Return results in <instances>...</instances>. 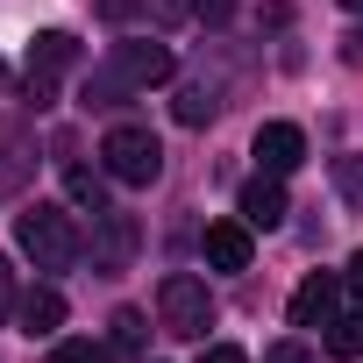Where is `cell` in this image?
<instances>
[{
    "label": "cell",
    "instance_id": "obj_1",
    "mask_svg": "<svg viewBox=\"0 0 363 363\" xmlns=\"http://www.w3.org/2000/svg\"><path fill=\"white\" fill-rule=\"evenodd\" d=\"M171 79V50L164 43H114V57L93 72V86H86V107H121L128 93H150V86H164Z\"/></svg>",
    "mask_w": 363,
    "mask_h": 363
},
{
    "label": "cell",
    "instance_id": "obj_2",
    "mask_svg": "<svg viewBox=\"0 0 363 363\" xmlns=\"http://www.w3.org/2000/svg\"><path fill=\"white\" fill-rule=\"evenodd\" d=\"M15 242L36 257V271H72L79 264V228L57 207H22L15 214Z\"/></svg>",
    "mask_w": 363,
    "mask_h": 363
},
{
    "label": "cell",
    "instance_id": "obj_3",
    "mask_svg": "<svg viewBox=\"0 0 363 363\" xmlns=\"http://www.w3.org/2000/svg\"><path fill=\"white\" fill-rule=\"evenodd\" d=\"M157 313H164V335L207 342V328H214V292H207V278H193V271H171V278L157 285Z\"/></svg>",
    "mask_w": 363,
    "mask_h": 363
},
{
    "label": "cell",
    "instance_id": "obj_4",
    "mask_svg": "<svg viewBox=\"0 0 363 363\" xmlns=\"http://www.w3.org/2000/svg\"><path fill=\"white\" fill-rule=\"evenodd\" d=\"M100 164H107V178H121V186H150V178L164 171V150H157V135H150V128L121 121V128H107Z\"/></svg>",
    "mask_w": 363,
    "mask_h": 363
},
{
    "label": "cell",
    "instance_id": "obj_5",
    "mask_svg": "<svg viewBox=\"0 0 363 363\" xmlns=\"http://www.w3.org/2000/svg\"><path fill=\"white\" fill-rule=\"evenodd\" d=\"M72 65H79V43H72L65 29H43V36L29 43V93H36V107H50V79L72 72Z\"/></svg>",
    "mask_w": 363,
    "mask_h": 363
},
{
    "label": "cell",
    "instance_id": "obj_6",
    "mask_svg": "<svg viewBox=\"0 0 363 363\" xmlns=\"http://www.w3.org/2000/svg\"><path fill=\"white\" fill-rule=\"evenodd\" d=\"M299 157H306V135H299L292 121H264V128H257V164H264L271 178L299 171Z\"/></svg>",
    "mask_w": 363,
    "mask_h": 363
},
{
    "label": "cell",
    "instance_id": "obj_7",
    "mask_svg": "<svg viewBox=\"0 0 363 363\" xmlns=\"http://www.w3.org/2000/svg\"><path fill=\"white\" fill-rule=\"evenodd\" d=\"M200 242H207V264H214V271H250V257H257L250 221H214Z\"/></svg>",
    "mask_w": 363,
    "mask_h": 363
},
{
    "label": "cell",
    "instance_id": "obj_8",
    "mask_svg": "<svg viewBox=\"0 0 363 363\" xmlns=\"http://www.w3.org/2000/svg\"><path fill=\"white\" fill-rule=\"evenodd\" d=\"M15 320H22V335H29V342H50V335L65 328V292H57V285H36V292H22Z\"/></svg>",
    "mask_w": 363,
    "mask_h": 363
},
{
    "label": "cell",
    "instance_id": "obj_9",
    "mask_svg": "<svg viewBox=\"0 0 363 363\" xmlns=\"http://www.w3.org/2000/svg\"><path fill=\"white\" fill-rule=\"evenodd\" d=\"M335 299H342V285L313 271V278L292 292V328H328V320H335Z\"/></svg>",
    "mask_w": 363,
    "mask_h": 363
},
{
    "label": "cell",
    "instance_id": "obj_10",
    "mask_svg": "<svg viewBox=\"0 0 363 363\" xmlns=\"http://www.w3.org/2000/svg\"><path fill=\"white\" fill-rule=\"evenodd\" d=\"M235 207H242V221H250V228H278V221H285V186L264 171V178H250V186H242V200H235Z\"/></svg>",
    "mask_w": 363,
    "mask_h": 363
},
{
    "label": "cell",
    "instance_id": "obj_11",
    "mask_svg": "<svg viewBox=\"0 0 363 363\" xmlns=\"http://www.w3.org/2000/svg\"><path fill=\"white\" fill-rule=\"evenodd\" d=\"M107 221V242H100V271H121L128 264V250H135V221L128 214H100Z\"/></svg>",
    "mask_w": 363,
    "mask_h": 363
},
{
    "label": "cell",
    "instance_id": "obj_12",
    "mask_svg": "<svg viewBox=\"0 0 363 363\" xmlns=\"http://www.w3.org/2000/svg\"><path fill=\"white\" fill-rule=\"evenodd\" d=\"M328 356H363V313H335L328 320Z\"/></svg>",
    "mask_w": 363,
    "mask_h": 363
},
{
    "label": "cell",
    "instance_id": "obj_13",
    "mask_svg": "<svg viewBox=\"0 0 363 363\" xmlns=\"http://www.w3.org/2000/svg\"><path fill=\"white\" fill-rule=\"evenodd\" d=\"M335 193L349 207H363V157H335Z\"/></svg>",
    "mask_w": 363,
    "mask_h": 363
},
{
    "label": "cell",
    "instance_id": "obj_14",
    "mask_svg": "<svg viewBox=\"0 0 363 363\" xmlns=\"http://www.w3.org/2000/svg\"><path fill=\"white\" fill-rule=\"evenodd\" d=\"M214 107H221V100H214V86H186V100H178V121H186V128H200Z\"/></svg>",
    "mask_w": 363,
    "mask_h": 363
},
{
    "label": "cell",
    "instance_id": "obj_15",
    "mask_svg": "<svg viewBox=\"0 0 363 363\" xmlns=\"http://www.w3.org/2000/svg\"><path fill=\"white\" fill-rule=\"evenodd\" d=\"M72 207H93V214H107V186L93 171H72Z\"/></svg>",
    "mask_w": 363,
    "mask_h": 363
},
{
    "label": "cell",
    "instance_id": "obj_16",
    "mask_svg": "<svg viewBox=\"0 0 363 363\" xmlns=\"http://www.w3.org/2000/svg\"><path fill=\"white\" fill-rule=\"evenodd\" d=\"M143 335H150V328H143V313H135V306H121V313H114V349H143Z\"/></svg>",
    "mask_w": 363,
    "mask_h": 363
},
{
    "label": "cell",
    "instance_id": "obj_17",
    "mask_svg": "<svg viewBox=\"0 0 363 363\" xmlns=\"http://www.w3.org/2000/svg\"><path fill=\"white\" fill-rule=\"evenodd\" d=\"M50 363H107V349H100V342H57Z\"/></svg>",
    "mask_w": 363,
    "mask_h": 363
},
{
    "label": "cell",
    "instance_id": "obj_18",
    "mask_svg": "<svg viewBox=\"0 0 363 363\" xmlns=\"http://www.w3.org/2000/svg\"><path fill=\"white\" fill-rule=\"evenodd\" d=\"M264 363H320L306 342H278V349H264Z\"/></svg>",
    "mask_w": 363,
    "mask_h": 363
},
{
    "label": "cell",
    "instance_id": "obj_19",
    "mask_svg": "<svg viewBox=\"0 0 363 363\" xmlns=\"http://www.w3.org/2000/svg\"><path fill=\"white\" fill-rule=\"evenodd\" d=\"M186 8H193L200 22H228V15H235V0H186Z\"/></svg>",
    "mask_w": 363,
    "mask_h": 363
},
{
    "label": "cell",
    "instance_id": "obj_20",
    "mask_svg": "<svg viewBox=\"0 0 363 363\" xmlns=\"http://www.w3.org/2000/svg\"><path fill=\"white\" fill-rule=\"evenodd\" d=\"M200 363H250L235 342H214V349H200Z\"/></svg>",
    "mask_w": 363,
    "mask_h": 363
},
{
    "label": "cell",
    "instance_id": "obj_21",
    "mask_svg": "<svg viewBox=\"0 0 363 363\" xmlns=\"http://www.w3.org/2000/svg\"><path fill=\"white\" fill-rule=\"evenodd\" d=\"M15 313V271H8V257H0V320Z\"/></svg>",
    "mask_w": 363,
    "mask_h": 363
},
{
    "label": "cell",
    "instance_id": "obj_22",
    "mask_svg": "<svg viewBox=\"0 0 363 363\" xmlns=\"http://www.w3.org/2000/svg\"><path fill=\"white\" fill-rule=\"evenodd\" d=\"M349 292H356V299H363V250H356V257H349Z\"/></svg>",
    "mask_w": 363,
    "mask_h": 363
},
{
    "label": "cell",
    "instance_id": "obj_23",
    "mask_svg": "<svg viewBox=\"0 0 363 363\" xmlns=\"http://www.w3.org/2000/svg\"><path fill=\"white\" fill-rule=\"evenodd\" d=\"M342 8H356V15H363V0H342Z\"/></svg>",
    "mask_w": 363,
    "mask_h": 363
}]
</instances>
